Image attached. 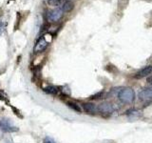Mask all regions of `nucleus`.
Segmentation results:
<instances>
[{"label":"nucleus","instance_id":"0eeeda50","mask_svg":"<svg viewBox=\"0 0 152 143\" xmlns=\"http://www.w3.org/2000/svg\"><path fill=\"white\" fill-rule=\"evenodd\" d=\"M151 74H152V65H149V66L144 67L142 69H141L135 74L134 77L137 79H141V78H144V77H146V76L150 75Z\"/></svg>","mask_w":152,"mask_h":143},{"label":"nucleus","instance_id":"423d86ee","mask_svg":"<svg viewBox=\"0 0 152 143\" xmlns=\"http://www.w3.org/2000/svg\"><path fill=\"white\" fill-rule=\"evenodd\" d=\"M0 130H2L5 133H14L18 131V128L12 126L8 120H0Z\"/></svg>","mask_w":152,"mask_h":143},{"label":"nucleus","instance_id":"6e6552de","mask_svg":"<svg viewBox=\"0 0 152 143\" xmlns=\"http://www.w3.org/2000/svg\"><path fill=\"white\" fill-rule=\"evenodd\" d=\"M83 108L85 110V112L88 114H96L98 113L97 106L93 103H85L83 105Z\"/></svg>","mask_w":152,"mask_h":143},{"label":"nucleus","instance_id":"1a4fd4ad","mask_svg":"<svg viewBox=\"0 0 152 143\" xmlns=\"http://www.w3.org/2000/svg\"><path fill=\"white\" fill-rule=\"evenodd\" d=\"M126 114L127 116L129 117L130 119H138L142 116V113L140 111H138V110H135V109H131V110H128L126 112Z\"/></svg>","mask_w":152,"mask_h":143},{"label":"nucleus","instance_id":"9d476101","mask_svg":"<svg viewBox=\"0 0 152 143\" xmlns=\"http://www.w3.org/2000/svg\"><path fill=\"white\" fill-rule=\"evenodd\" d=\"M73 8H74V4L72 2L66 1L63 4V6H62V12H64V13H69V12L72 11Z\"/></svg>","mask_w":152,"mask_h":143},{"label":"nucleus","instance_id":"f8f14e48","mask_svg":"<svg viewBox=\"0 0 152 143\" xmlns=\"http://www.w3.org/2000/svg\"><path fill=\"white\" fill-rule=\"evenodd\" d=\"M68 105H69V107H70L72 110H74L75 112L82 113V109H81V107L79 106V105L76 104V103H74V102H68Z\"/></svg>","mask_w":152,"mask_h":143},{"label":"nucleus","instance_id":"39448f33","mask_svg":"<svg viewBox=\"0 0 152 143\" xmlns=\"http://www.w3.org/2000/svg\"><path fill=\"white\" fill-rule=\"evenodd\" d=\"M139 99L142 100V101H149V100H152V85L141 91L139 93Z\"/></svg>","mask_w":152,"mask_h":143},{"label":"nucleus","instance_id":"f03ea898","mask_svg":"<svg viewBox=\"0 0 152 143\" xmlns=\"http://www.w3.org/2000/svg\"><path fill=\"white\" fill-rule=\"evenodd\" d=\"M63 17V12L60 9H53L48 12L47 20L51 23H56L60 21V19Z\"/></svg>","mask_w":152,"mask_h":143},{"label":"nucleus","instance_id":"20e7f679","mask_svg":"<svg viewBox=\"0 0 152 143\" xmlns=\"http://www.w3.org/2000/svg\"><path fill=\"white\" fill-rule=\"evenodd\" d=\"M97 109H98V113H101L103 116H109L114 111L112 104L108 102H104L102 104H100L97 107Z\"/></svg>","mask_w":152,"mask_h":143},{"label":"nucleus","instance_id":"9b49d317","mask_svg":"<svg viewBox=\"0 0 152 143\" xmlns=\"http://www.w3.org/2000/svg\"><path fill=\"white\" fill-rule=\"evenodd\" d=\"M44 92L49 94H52V95H55L58 94L59 92V89L55 87V86H49V87H47L44 89Z\"/></svg>","mask_w":152,"mask_h":143},{"label":"nucleus","instance_id":"4468645a","mask_svg":"<svg viewBox=\"0 0 152 143\" xmlns=\"http://www.w3.org/2000/svg\"><path fill=\"white\" fill-rule=\"evenodd\" d=\"M44 143H56L52 138H50V137H45L44 138Z\"/></svg>","mask_w":152,"mask_h":143},{"label":"nucleus","instance_id":"2eb2a0df","mask_svg":"<svg viewBox=\"0 0 152 143\" xmlns=\"http://www.w3.org/2000/svg\"><path fill=\"white\" fill-rule=\"evenodd\" d=\"M2 31H3V26H2V25H0V33H1Z\"/></svg>","mask_w":152,"mask_h":143},{"label":"nucleus","instance_id":"f257e3e1","mask_svg":"<svg viewBox=\"0 0 152 143\" xmlns=\"http://www.w3.org/2000/svg\"><path fill=\"white\" fill-rule=\"evenodd\" d=\"M118 98L122 103L125 104H130L135 100V92L134 90L126 87L123 88L119 91L118 93Z\"/></svg>","mask_w":152,"mask_h":143},{"label":"nucleus","instance_id":"dca6fc26","mask_svg":"<svg viewBox=\"0 0 152 143\" xmlns=\"http://www.w3.org/2000/svg\"><path fill=\"white\" fill-rule=\"evenodd\" d=\"M148 82H150V83H152V76H151V77L148 79Z\"/></svg>","mask_w":152,"mask_h":143},{"label":"nucleus","instance_id":"7ed1b4c3","mask_svg":"<svg viewBox=\"0 0 152 143\" xmlns=\"http://www.w3.org/2000/svg\"><path fill=\"white\" fill-rule=\"evenodd\" d=\"M48 45H49V42L47 41L46 36H41L39 39L36 41L34 48H33V52H34V54H39V52H42L43 51L46 50Z\"/></svg>","mask_w":152,"mask_h":143},{"label":"nucleus","instance_id":"ddd939ff","mask_svg":"<svg viewBox=\"0 0 152 143\" xmlns=\"http://www.w3.org/2000/svg\"><path fill=\"white\" fill-rule=\"evenodd\" d=\"M60 1L61 0H47V2L50 6H57L60 3Z\"/></svg>","mask_w":152,"mask_h":143}]
</instances>
